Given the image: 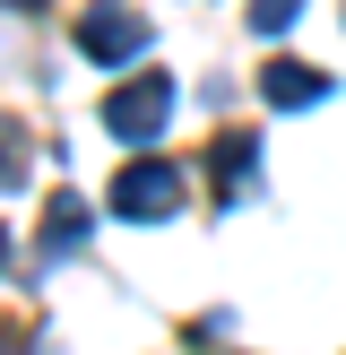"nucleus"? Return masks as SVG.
<instances>
[{"label": "nucleus", "instance_id": "nucleus-10", "mask_svg": "<svg viewBox=\"0 0 346 355\" xmlns=\"http://www.w3.org/2000/svg\"><path fill=\"white\" fill-rule=\"evenodd\" d=\"M0 269H9V234H0Z\"/></svg>", "mask_w": 346, "mask_h": 355}, {"label": "nucleus", "instance_id": "nucleus-9", "mask_svg": "<svg viewBox=\"0 0 346 355\" xmlns=\"http://www.w3.org/2000/svg\"><path fill=\"white\" fill-rule=\"evenodd\" d=\"M0 9H44V0H0Z\"/></svg>", "mask_w": 346, "mask_h": 355}, {"label": "nucleus", "instance_id": "nucleus-7", "mask_svg": "<svg viewBox=\"0 0 346 355\" xmlns=\"http://www.w3.org/2000/svg\"><path fill=\"white\" fill-rule=\"evenodd\" d=\"M26 182V121H0V191Z\"/></svg>", "mask_w": 346, "mask_h": 355}, {"label": "nucleus", "instance_id": "nucleus-8", "mask_svg": "<svg viewBox=\"0 0 346 355\" xmlns=\"http://www.w3.org/2000/svg\"><path fill=\"white\" fill-rule=\"evenodd\" d=\"M294 9H303V0H251V35H286Z\"/></svg>", "mask_w": 346, "mask_h": 355}, {"label": "nucleus", "instance_id": "nucleus-6", "mask_svg": "<svg viewBox=\"0 0 346 355\" xmlns=\"http://www.w3.org/2000/svg\"><path fill=\"white\" fill-rule=\"evenodd\" d=\"M208 165H217V200H242V182H251V165H260V148L242 130H225L217 139V156H208Z\"/></svg>", "mask_w": 346, "mask_h": 355}, {"label": "nucleus", "instance_id": "nucleus-2", "mask_svg": "<svg viewBox=\"0 0 346 355\" xmlns=\"http://www.w3.org/2000/svg\"><path fill=\"white\" fill-rule=\"evenodd\" d=\"M104 208H113L121 225H156V217H173V208H182V165H165V156H138V165H121Z\"/></svg>", "mask_w": 346, "mask_h": 355}, {"label": "nucleus", "instance_id": "nucleus-1", "mask_svg": "<svg viewBox=\"0 0 346 355\" xmlns=\"http://www.w3.org/2000/svg\"><path fill=\"white\" fill-rule=\"evenodd\" d=\"M173 104H182L173 69H147V78H130V87H113V96H104V130L130 139V148H147V139L173 121Z\"/></svg>", "mask_w": 346, "mask_h": 355}, {"label": "nucleus", "instance_id": "nucleus-5", "mask_svg": "<svg viewBox=\"0 0 346 355\" xmlns=\"http://www.w3.org/2000/svg\"><path fill=\"white\" fill-rule=\"evenodd\" d=\"M78 234H86V200H78V191H52V208H44V252L52 260L78 252Z\"/></svg>", "mask_w": 346, "mask_h": 355}, {"label": "nucleus", "instance_id": "nucleus-3", "mask_svg": "<svg viewBox=\"0 0 346 355\" xmlns=\"http://www.w3.org/2000/svg\"><path fill=\"white\" fill-rule=\"evenodd\" d=\"M156 35H147V17L138 9H121V0H95V9L78 17V52L86 61H104V69H121V61H138Z\"/></svg>", "mask_w": 346, "mask_h": 355}, {"label": "nucleus", "instance_id": "nucleus-4", "mask_svg": "<svg viewBox=\"0 0 346 355\" xmlns=\"http://www.w3.org/2000/svg\"><path fill=\"white\" fill-rule=\"evenodd\" d=\"M260 96H268V104H320V96H329V69H311V61H268V69H260Z\"/></svg>", "mask_w": 346, "mask_h": 355}]
</instances>
